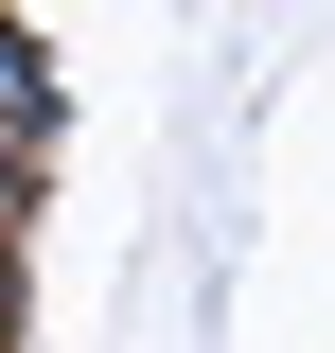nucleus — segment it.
I'll list each match as a JSON object with an SVG mask.
<instances>
[{
    "mask_svg": "<svg viewBox=\"0 0 335 353\" xmlns=\"http://www.w3.org/2000/svg\"><path fill=\"white\" fill-rule=\"evenodd\" d=\"M0 141L53 176V141H71V71H53V36L36 18H0Z\"/></svg>",
    "mask_w": 335,
    "mask_h": 353,
    "instance_id": "nucleus-1",
    "label": "nucleus"
},
{
    "mask_svg": "<svg viewBox=\"0 0 335 353\" xmlns=\"http://www.w3.org/2000/svg\"><path fill=\"white\" fill-rule=\"evenodd\" d=\"M0 353H36V248L0 230Z\"/></svg>",
    "mask_w": 335,
    "mask_h": 353,
    "instance_id": "nucleus-2",
    "label": "nucleus"
}]
</instances>
